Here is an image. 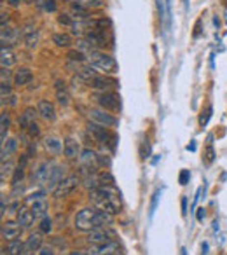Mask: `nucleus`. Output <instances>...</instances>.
Returning a JSON list of instances; mask_svg holds the SVG:
<instances>
[{
  "label": "nucleus",
  "mask_w": 227,
  "mask_h": 255,
  "mask_svg": "<svg viewBox=\"0 0 227 255\" xmlns=\"http://www.w3.org/2000/svg\"><path fill=\"white\" fill-rule=\"evenodd\" d=\"M89 201L95 208L101 211H107L110 215H116L121 211V194L116 187H114V183H105L101 187L98 189H93L89 191Z\"/></svg>",
  "instance_id": "f257e3e1"
},
{
  "label": "nucleus",
  "mask_w": 227,
  "mask_h": 255,
  "mask_svg": "<svg viewBox=\"0 0 227 255\" xmlns=\"http://www.w3.org/2000/svg\"><path fill=\"white\" fill-rule=\"evenodd\" d=\"M112 217L107 211H101L98 208H82L76 215V228L79 231H93L95 228H103V226H110Z\"/></svg>",
  "instance_id": "f03ea898"
},
{
  "label": "nucleus",
  "mask_w": 227,
  "mask_h": 255,
  "mask_svg": "<svg viewBox=\"0 0 227 255\" xmlns=\"http://www.w3.org/2000/svg\"><path fill=\"white\" fill-rule=\"evenodd\" d=\"M88 63L91 65L93 68H96V70H100V72L103 74L117 72V61L114 60L110 54H107V52L103 51H98V49L88 52Z\"/></svg>",
  "instance_id": "7ed1b4c3"
},
{
  "label": "nucleus",
  "mask_w": 227,
  "mask_h": 255,
  "mask_svg": "<svg viewBox=\"0 0 227 255\" xmlns=\"http://www.w3.org/2000/svg\"><path fill=\"white\" fill-rule=\"evenodd\" d=\"M88 131L91 133L93 138H95L96 142H100V144L110 147L112 152L116 151V145H117V142H119V138H117L116 133H112L108 128L100 126V124H96V123H89Z\"/></svg>",
  "instance_id": "20e7f679"
},
{
  "label": "nucleus",
  "mask_w": 227,
  "mask_h": 255,
  "mask_svg": "<svg viewBox=\"0 0 227 255\" xmlns=\"http://www.w3.org/2000/svg\"><path fill=\"white\" fill-rule=\"evenodd\" d=\"M96 102L103 110L117 112L121 110V96L114 91H100L96 95Z\"/></svg>",
  "instance_id": "39448f33"
},
{
  "label": "nucleus",
  "mask_w": 227,
  "mask_h": 255,
  "mask_svg": "<svg viewBox=\"0 0 227 255\" xmlns=\"http://www.w3.org/2000/svg\"><path fill=\"white\" fill-rule=\"evenodd\" d=\"M79 183H80V180L77 175H67L60 183H58V187L52 191V198H56V200L67 198L68 194H72V192L76 191Z\"/></svg>",
  "instance_id": "423d86ee"
},
{
  "label": "nucleus",
  "mask_w": 227,
  "mask_h": 255,
  "mask_svg": "<svg viewBox=\"0 0 227 255\" xmlns=\"http://www.w3.org/2000/svg\"><path fill=\"white\" fill-rule=\"evenodd\" d=\"M63 178H65V168L58 163L49 164L48 175H46V178H44L46 187H48L49 191H54V189L58 187V183H60Z\"/></svg>",
  "instance_id": "0eeeda50"
},
{
  "label": "nucleus",
  "mask_w": 227,
  "mask_h": 255,
  "mask_svg": "<svg viewBox=\"0 0 227 255\" xmlns=\"http://www.w3.org/2000/svg\"><path fill=\"white\" fill-rule=\"evenodd\" d=\"M114 239H116V232L112 231L108 226H103V228H95L93 231H89V234H88L89 245L108 243V241H114Z\"/></svg>",
  "instance_id": "6e6552de"
},
{
  "label": "nucleus",
  "mask_w": 227,
  "mask_h": 255,
  "mask_svg": "<svg viewBox=\"0 0 227 255\" xmlns=\"http://www.w3.org/2000/svg\"><path fill=\"white\" fill-rule=\"evenodd\" d=\"M89 119H91V123H96L105 128H114L119 124L117 117L108 114V110H103V108H91L89 110Z\"/></svg>",
  "instance_id": "1a4fd4ad"
},
{
  "label": "nucleus",
  "mask_w": 227,
  "mask_h": 255,
  "mask_svg": "<svg viewBox=\"0 0 227 255\" xmlns=\"http://www.w3.org/2000/svg\"><path fill=\"white\" fill-rule=\"evenodd\" d=\"M21 231H23V228L18 220H7V222L2 224V239H5L7 243L14 241V239H20Z\"/></svg>",
  "instance_id": "9d476101"
},
{
  "label": "nucleus",
  "mask_w": 227,
  "mask_h": 255,
  "mask_svg": "<svg viewBox=\"0 0 227 255\" xmlns=\"http://www.w3.org/2000/svg\"><path fill=\"white\" fill-rule=\"evenodd\" d=\"M119 250V243L116 239L108 241V243H100V245H89V248L86 250L88 255H112L114 252Z\"/></svg>",
  "instance_id": "9b49d317"
},
{
  "label": "nucleus",
  "mask_w": 227,
  "mask_h": 255,
  "mask_svg": "<svg viewBox=\"0 0 227 255\" xmlns=\"http://www.w3.org/2000/svg\"><path fill=\"white\" fill-rule=\"evenodd\" d=\"M89 86L95 89H100V91H110V89H114V88H119V80L114 79V77L98 76L95 80L89 82Z\"/></svg>",
  "instance_id": "f8f14e48"
},
{
  "label": "nucleus",
  "mask_w": 227,
  "mask_h": 255,
  "mask_svg": "<svg viewBox=\"0 0 227 255\" xmlns=\"http://www.w3.org/2000/svg\"><path fill=\"white\" fill-rule=\"evenodd\" d=\"M79 159H80V164H82L86 170H89V173H95L96 166H98V155H96L95 151H91V149H82Z\"/></svg>",
  "instance_id": "ddd939ff"
},
{
  "label": "nucleus",
  "mask_w": 227,
  "mask_h": 255,
  "mask_svg": "<svg viewBox=\"0 0 227 255\" xmlns=\"http://www.w3.org/2000/svg\"><path fill=\"white\" fill-rule=\"evenodd\" d=\"M21 33H23V40L28 49L37 48V44H39V30H37L35 25L30 23V25H26V26H23Z\"/></svg>",
  "instance_id": "4468645a"
},
{
  "label": "nucleus",
  "mask_w": 227,
  "mask_h": 255,
  "mask_svg": "<svg viewBox=\"0 0 227 255\" xmlns=\"http://www.w3.org/2000/svg\"><path fill=\"white\" fill-rule=\"evenodd\" d=\"M16 220L20 222V226L23 229L32 228L33 222H35V217H33V213H32V208H28V206H20V208H18Z\"/></svg>",
  "instance_id": "2eb2a0df"
},
{
  "label": "nucleus",
  "mask_w": 227,
  "mask_h": 255,
  "mask_svg": "<svg viewBox=\"0 0 227 255\" xmlns=\"http://www.w3.org/2000/svg\"><path fill=\"white\" fill-rule=\"evenodd\" d=\"M23 33L18 32V30H12L9 26H2V48H9V46H14L18 40H21Z\"/></svg>",
  "instance_id": "dca6fc26"
},
{
  "label": "nucleus",
  "mask_w": 227,
  "mask_h": 255,
  "mask_svg": "<svg viewBox=\"0 0 227 255\" xmlns=\"http://www.w3.org/2000/svg\"><path fill=\"white\" fill-rule=\"evenodd\" d=\"M37 110H39V116L46 121H54L56 119V108L54 105L49 100H40L37 103Z\"/></svg>",
  "instance_id": "f3484780"
},
{
  "label": "nucleus",
  "mask_w": 227,
  "mask_h": 255,
  "mask_svg": "<svg viewBox=\"0 0 227 255\" xmlns=\"http://www.w3.org/2000/svg\"><path fill=\"white\" fill-rule=\"evenodd\" d=\"M37 116H39V110L33 107H28L23 110V114L20 116V119H18V123H20V128H23L25 131H26L28 128L32 126L33 123H35Z\"/></svg>",
  "instance_id": "a211bd4d"
},
{
  "label": "nucleus",
  "mask_w": 227,
  "mask_h": 255,
  "mask_svg": "<svg viewBox=\"0 0 227 255\" xmlns=\"http://www.w3.org/2000/svg\"><path fill=\"white\" fill-rule=\"evenodd\" d=\"M63 152H65V155H67L68 159H76V157H79L82 151H80L79 142H77L76 138H72V136H68V138H65Z\"/></svg>",
  "instance_id": "6ab92c4d"
},
{
  "label": "nucleus",
  "mask_w": 227,
  "mask_h": 255,
  "mask_svg": "<svg viewBox=\"0 0 227 255\" xmlns=\"http://www.w3.org/2000/svg\"><path fill=\"white\" fill-rule=\"evenodd\" d=\"M32 79H33L32 70L26 67L18 68L16 72H14V84H16V86H26V84L32 82Z\"/></svg>",
  "instance_id": "aec40b11"
},
{
  "label": "nucleus",
  "mask_w": 227,
  "mask_h": 255,
  "mask_svg": "<svg viewBox=\"0 0 227 255\" xmlns=\"http://www.w3.org/2000/svg\"><path fill=\"white\" fill-rule=\"evenodd\" d=\"M26 250V245L21 241V239H14V241H9L7 247H4L2 254L4 255H21Z\"/></svg>",
  "instance_id": "412c9836"
},
{
  "label": "nucleus",
  "mask_w": 227,
  "mask_h": 255,
  "mask_svg": "<svg viewBox=\"0 0 227 255\" xmlns=\"http://www.w3.org/2000/svg\"><path fill=\"white\" fill-rule=\"evenodd\" d=\"M56 100L61 107H67L70 103V96H68L67 88H65V82H61V80H56Z\"/></svg>",
  "instance_id": "4be33fe9"
},
{
  "label": "nucleus",
  "mask_w": 227,
  "mask_h": 255,
  "mask_svg": "<svg viewBox=\"0 0 227 255\" xmlns=\"http://www.w3.org/2000/svg\"><path fill=\"white\" fill-rule=\"evenodd\" d=\"M30 208H32V213L35 217V220H42L44 217H48V203H46V200L35 201L33 204H30Z\"/></svg>",
  "instance_id": "5701e85b"
},
{
  "label": "nucleus",
  "mask_w": 227,
  "mask_h": 255,
  "mask_svg": "<svg viewBox=\"0 0 227 255\" xmlns=\"http://www.w3.org/2000/svg\"><path fill=\"white\" fill-rule=\"evenodd\" d=\"M42 243H44V239H42V236H40L39 232H32V234L28 236L26 241H25L26 250L30 252H39L40 248H42Z\"/></svg>",
  "instance_id": "b1692460"
},
{
  "label": "nucleus",
  "mask_w": 227,
  "mask_h": 255,
  "mask_svg": "<svg viewBox=\"0 0 227 255\" xmlns=\"http://www.w3.org/2000/svg\"><path fill=\"white\" fill-rule=\"evenodd\" d=\"M77 76H79V79H82L84 82H91V80H95L96 77H98V72H96V68H93L91 65H86V67H80L79 70H77Z\"/></svg>",
  "instance_id": "393cba45"
},
{
  "label": "nucleus",
  "mask_w": 227,
  "mask_h": 255,
  "mask_svg": "<svg viewBox=\"0 0 227 255\" xmlns=\"http://www.w3.org/2000/svg\"><path fill=\"white\" fill-rule=\"evenodd\" d=\"M0 63H2V68H11L12 65L16 63V54H14L9 48H2V52H0Z\"/></svg>",
  "instance_id": "a878e982"
},
{
  "label": "nucleus",
  "mask_w": 227,
  "mask_h": 255,
  "mask_svg": "<svg viewBox=\"0 0 227 255\" xmlns=\"http://www.w3.org/2000/svg\"><path fill=\"white\" fill-rule=\"evenodd\" d=\"M18 149V140L16 138H9L5 140L4 144H2V161L9 159L11 154H14Z\"/></svg>",
  "instance_id": "bb28decb"
},
{
  "label": "nucleus",
  "mask_w": 227,
  "mask_h": 255,
  "mask_svg": "<svg viewBox=\"0 0 227 255\" xmlns=\"http://www.w3.org/2000/svg\"><path fill=\"white\" fill-rule=\"evenodd\" d=\"M9 124H11V117H9L7 112H2V114H0V138H2V144L7 140Z\"/></svg>",
  "instance_id": "cd10ccee"
},
{
  "label": "nucleus",
  "mask_w": 227,
  "mask_h": 255,
  "mask_svg": "<svg viewBox=\"0 0 227 255\" xmlns=\"http://www.w3.org/2000/svg\"><path fill=\"white\" fill-rule=\"evenodd\" d=\"M44 145H46V149H48L49 152H60L61 149H63V144H61L60 140L56 138V136H48V138L44 140Z\"/></svg>",
  "instance_id": "c85d7f7f"
},
{
  "label": "nucleus",
  "mask_w": 227,
  "mask_h": 255,
  "mask_svg": "<svg viewBox=\"0 0 227 255\" xmlns=\"http://www.w3.org/2000/svg\"><path fill=\"white\" fill-rule=\"evenodd\" d=\"M52 42H54L58 48H70L72 39H70L68 33H56V35L52 37Z\"/></svg>",
  "instance_id": "c756f323"
},
{
  "label": "nucleus",
  "mask_w": 227,
  "mask_h": 255,
  "mask_svg": "<svg viewBox=\"0 0 227 255\" xmlns=\"http://www.w3.org/2000/svg\"><path fill=\"white\" fill-rule=\"evenodd\" d=\"M67 58L70 61H77V63H82L84 60H88V54H84V52L79 51V49H72V51H68Z\"/></svg>",
  "instance_id": "7c9ffc66"
},
{
  "label": "nucleus",
  "mask_w": 227,
  "mask_h": 255,
  "mask_svg": "<svg viewBox=\"0 0 227 255\" xmlns=\"http://www.w3.org/2000/svg\"><path fill=\"white\" fill-rule=\"evenodd\" d=\"M211 112H213V108H211V105H206V108H204L203 112H201V116H200V126H206L208 121H210L211 117Z\"/></svg>",
  "instance_id": "2f4dec72"
},
{
  "label": "nucleus",
  "mask_w": 227,
  "mask_h": 255,
  "mask_svg": "<svg viewBox=\"0 0 227 255\" xmlns=\"http://www.w3.org/2000/svg\"><path fill=\"white\" fill-rule=\"evenodd\" d=\"M72 4H79L84 5V7H100L101 5V0H70Z\"/></svg>",
  "instance_id": "473e14b6"
},
{
  "label": "nucleus",
  "mask_w": 227,
  "mask_h": 255,
  "mask_svg": "<svg viewBox=\"0 0 227 255\" xmlns=\"http://www.w3.org/2000/svg\"><path fill=\"white\" fill-rule=\"evenodd\" d=\"M213 161H215V151H213V145L208 144L206 145V151H204V163L211 164Z\"/></svg>",
  "instance_id": "72a5a7b5"
},
{
  "label": "nucleus",
  "mask_w": 227,
  "mask_h": 255,
  "mask_svg": "<svg viewBox=\"0 0 227 255\" xmlns=\"http://www.w3.org/2000/svg\"><path fill=\"white\" fill-rule=\"evenodd\" d=\"M52 229V220L49 217H44L40 220V232H51Z\"/></svg>",
  "instance_id": "f704fd0d"
},
{
  "label": "nucleus",
  "mask_w": 227,
  "mask_h": 255,
  "mask_svg": "<svg viewBox=\"0 0 227 255\" xmlns=\"http://www.w3.org/2000/svg\"><path fill=\"white\" fill-rule=\"evenodd\" d=\"M23 175H25V164L20 163V168H16L14 177H12V183H14V185H18V183H20V180L23 178Z\"/></svg>",
  "instance_id": "c9c22d12"
},
{
  "label": "nucleus",
  "mask_w": 227,
  "mask_h": 255,
  "mask_svg": "<svg viewBox=\"0 0 227 255\" xmlns=\"http://www.w3.org/2000/svg\"><path fill=\"white\" fill-rule=\"evenodd\" d=\"M44 192H42V191H39V192H33V194H30V196H28V198H26V200H25V201H26V204H33V203H35V201H39V200H44Z\"/></svg>",
  "instance_id": "e433bc0d"
},
{
  "label": "nucleus",
  "mask_w": 227,
  "mask_h": 255,
  "mask_svg": "<svg viewBox=\"0 0 227 255\" xmlns=\"http://www.w3.org/2000/svg\"><path fill=\"white\" fill-rule=\"evenodd\" d=\"M26 131H28V135H30V138H37V136L40 135V128H39V124L33 123L32 126L28 128Z\"/></svg>",
  "instance_id": "4c0bfd02"
},
{
  "label": "nucleus",
  "mask_w": 227,
  "mask_h": 255,
  "mask_svg": "<svg viewBox=\"0 0 227 255\" xmlns=\"http://www.w3.org/2000/svg\"><path fill=\"white\" fill-rule=\"evenodd\" d=\"M189 178H191V173H189V170H182V172H180V177H178L180 185H187Z\"/></svg>",
  "instance_id": "58836bf2"
},
{
  "label": "nucleus",
  "mask_w": 227,
  "mask_h": 255,
  "mask_svg": "<svg viewBox=\"0 0 227 255\" xmlns=\"http://www.w3.org/2000/svg\"><path fill=\"white\" fill-rule=\"evenodd\" d=\"M12 172V163L11 161H2V180H5V175H9V173Z\"/></svg>",
  "instance_id": "ea45409f"
},
{
  "label": "nucleus",
  "mask_w": 227,
  "mask_h": 255,
  "mask_svg": "<svg viewBox=\"0 0 227 255\" xmlns=\"http://www.w3.org/2000/svg\"><path fill=\"white\" fill-rule=\"evenodd\" d=\"M157 9H159V16L161 20H164L166 16H170V12L166 11V7H164V0H157Z\"/></svg>",
  "instance_id": "a19ab883"
},
{
  "label": "nucleus",
  "mask_w": 227,
  "mask_h": 255,
  "mask_svg": "<svg viewBox=\"0 0 227 255\" xmlns=\"http://www.w3.org/2000/svg\"><path fill=\"white\" fill-rule=\"evenodd\" d=\"M159 194H161V191H155V192H154V196H152V203H151V217L154 215L155 206H157V201H159Z\"/></svg>",
  "instance_id": "79ce46f5"
},
{
  "label": "nucleus",
  "mask_w": 227,
  "mask_h": 255,
  "mask_svg": "<svg viewBox=\"0 0 227 255\" xmlns=\"http://www.w3.org/2000/svg\"><path fill=\"white\" fill-rule=\"evenodd\" d=\"M0 93H2V98L11 95V84L9 82H2L0 84Z\"/></svg>",
  "instance_id": "37998d69"
},
{
  "label": "nucleus",
  "mask_w": 227,
  "mask_h": 255,
  "mask_svg": "<svg viewBox=\"0 0 227 255\" xmlns=\"http://www.w3.org/2000/svg\"><path fill=\"white\" fill-rule=\"evenodd\" d=\"M58 21H60L61 25H67V26H72L74 20L70 18V14H61L60 18H58Z\"/></svg>",
  "instance_id": "c03bdc74"
},
{
  "label": "nucleus",
  "mask_w": 227,
  "mask_h": 255,
  "mask_svg": "<svg viewBox=\"0 0 227 255\" xmlns=\"http://www.w3.org/2000/svg\"><path fill=\"white\" fill-rule=\"evenodd\" d=\"M44 9L48 12H54L56 11V2L54 0H44Z\"/></svg>",
  "instance_id": "a18cd8bd"
},
{
  "label": "nucleus",
  "mask_w": 227,
  "mask_h": 255,
  "mask_svg": "<svg viewBox=\"0 0 227 255\" xmlns=\"http://www.w3.org/2000/svg\"><path fill=\"white\" fill-rule=\"evenodd\" d=\"M16 105V96L14 95H9L5 96V98H2V105Z\"/></svg>",
  "instance_id": "49530a36"
},
{
  "label": "nucleus",
  "mask_w": 227,
  "mask_h": 255,
  "mask_svg": "<svg viewBox=\"0 0 227 255\" xmlns=\"http://www.w3.org/2000/svg\"><path fill=\"white\" fill-rule=\"evenodd\" d=\"M2 82H9V79H11V70L9 68H2Z\"/></svg>",
  "instance_id": "de8ad7c7"
},
{
  "label": "nucleus",
  "mask_w": 227,
  "mask_h": 255,
  "mask_svg": "<svg viewBox=\"0 0 227 255\" xmlns=\"http://www.w3.org/2000/svg\"><path fill=\"white\" fill-rule=\"evenodd\" d=\"M39 255H54V252H52V248L42 247V248L39 250Z\"/></svg>",
  "instance_id": "09e8293b"
},
{
  "label": "nucleus",
  "mask_w": 227,
  "mask_h": 255,
  "mask_svg": "<svg viewBox=\"0 0 227 255\" xmlns=\"http://www.w3.org/2000/svg\"><path fill=\"white\" fill-rule=\"evenodd\" d=\"M196 219L200 220V222H203V219H204V208H200V210H198V215H196Z\"/></svg>",
  "instance_id": "8fccbe9b"
},
{
  "label": "nucleus",
  "mask_w": 227,
  "mask_h": 255,
  "mask_svg": "<svg viewBox=\"0 0 227 255\" xmlns=\"http://www.w3.org/2000/svg\"><path fill=\"white\" fill-rule=\"evenodd\" d=\"M182 211L183 215H187V198H182Z\"/></svg>",
  "instance_id": "3c124183"
},
{
  "label": "nucleus",
  "mask_w": 227,
  "mask_h": 255,
  "mask_svg": "<svg viewBox=\"0 0 227 255\" xmlns=\"http://www.w3.org/2000/svg\"><path fill=\"white\" fill-rule=\"evenodd\" d=\"M20 2H21V0H7V4L11 5V7H18V5H20Z\"/></svg>",
  "instance_id": "603ef678"
},
{
  "label": "nucleus",
  "mask_w": 227,
  "mask_h": 255,
  "mask_svg": "<svg viewBox=\"0 0 227 255\" xmlns=\"http://www.w3.org/2000/svg\"><path fill=\"white\" fill-rule=\"evenodd\" d=\"M5 211H7V208H5V198H2V211H0V215L4 217Z\"/></svg>",
  "instance_id": "864d4df0"
},
{
  "label": "nucleus",
  "mask_w": 227,
  "mask_h": 255,
  "mask_svg": "<svg viewBox=\"0 0 227 255\" xmlns=\"http://www.w3.org/2000/svg\"><path fill=\"white\" fill-rule=\"evenodd\" d=\"M70 255H88L86 252H79V250H74V252H70Z\"/></svg>",
  "instance_id": "5fc2aeb1"
},
{
  "label": "nucleus",
  "mask_w": 227,
  "mask_h": 255,
  "mask_svg": "<svg viewBox=\"0 0 227 255\" xmlns=\"http://www.w3.org/2000/svg\"><path fill=\"white\" fill-rule=\"evenodd\" d=\"M187 149H189V151H196V144H194V142H192V144H191V145H189V147H187Z\"/></svg>",
  "instance_id": "6e6d98bb"
},
{
  "label": "nucleus",
  "mask_w": 227,
  "mask_h": 255,
  "mask_svg": "<svg viewBox=\"0 0 227 255\" xmlns=\"http://www.w3.org/2000/svg\"><path fill=\"white\" fill-rule=\"evenodd\" d=\"M201 250H203V255H204V254H206V252H208V245H206V243H204V245H203V248H201Z\"/></svg>",
  "instance_id": "4d7b16f0"
},
{
  "label": "nucleus",
  "mask_w": 227,
  "mask_h": 255,
  "mask_svg": "<svg viewBox=\"0 0 227 255\" xmlns=\"http://www.w3.org/2000/svg\"><path fill=\"white\" fill-rule=\"evenodd\" d=\"M21 2H25V4H33V0H21Z\"/></svg>",
  "instance_id": "13d9d810"
},
{
  "label": "nucleus",
  "mask_w": 227,
  "mask_h": 255,
  "mask_svg": "<svg viewBox=\"0 0 227 255\" xmlns=\"http://www.w3.org/2000/svg\"><path fill=\"white\" fill-rule=\"evenodd\" d=\"M112 255H123V254H121L119 250H117V252H114V254H112Z\"/></svg>",
  "instance_id": "bf43d9fd"
},
{
  "label": "nucleus",
  "mask_w": 227,
  "mask_h": 255,
  "mask_svg": "<svg viewBox=\"0 0 227 255\" xmlns=\"http://www.w3.org/2000/svg\"><path fill=\"white\" fill-rule=\"evenodd\" d=\"M182 255H187V252H185V248H182Z\"/></svg>",
  "instance_id": "052dcab7"
}]
</instances>
